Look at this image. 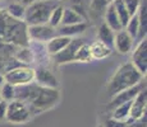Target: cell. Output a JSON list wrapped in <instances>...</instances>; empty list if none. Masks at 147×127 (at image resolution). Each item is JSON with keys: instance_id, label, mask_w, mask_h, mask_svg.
<instances>
[{"instance_id": "obj_1", "label": "cell", "mask_w": 147, "mask_h": 127, "mask_svg": "<svg viewBox=\"0 0 147 127\" xmlns=\"http://www.w3.org/2000/svg\"><path fill=\"white\" fill-rule=\"evenodd\" d=\"M61 94L59 89H49L38 86L37 84H30V92H28L27 100L24 103L28 106L31 113L38 114L54 108L60 102Z\"/></svg>"}, {"instance_id": "obj_2", "label": "cell", "mask_w": 147, "mask_h": 127, "mask_svg": "<svg viewBox=\"0 0 147 127\" xmlns=\"http://www.w3.org/2000/svg\"><path fill=\"white\" fill-rule=\"evenodd\" d=\"M143 76L136 70V67L131 63H125L120 65L110 80L106 84V92L110 98L117 95L118 93L127 90L129 88H133L137 84L142 83Z\"/></svg>"}, {"instance_id": "obj_3", "label": "cell", "mask_w": 147, "mask_h": 127, "mask_svg": "<svg viewBox=\"0 0 147 127\" xmlns=\"http://www.w3.org/2000/svg\"><path fill=\"white\" fill-rule=\"evenodd\" d=\"M61 1L51 0V1H44V0H36L31 5L26 8L23 23L27 25H40L46 24L49 22L50 14Z\"/></svg>"}, {"instance_id": "obj_4", "label": "cell", "mask_w": 147, "mask_h": 127, "mask_svg": "<svg viewBox=\"0 0 147 127\" xmlns=\"http://www.w3.org/2000/svg\"><path fill=\"white\" fill-rule=\"evenodd\" d=\"M3 75H4L5 83L10 84L13 86L28 85V84H32L35 81V67L23 65V66L9 70Z\"/></svg>"}, {"instance_id": "obj_5", "label": "cell", "mask_w": 147, "mask_h": 127, "mask_svg": "<svg viewBox=\"0 0 147 127\" xmlns=\"http://www.w3.org/2000/svg\"><path fill=\"white\" fill-rule=\"evenodd\" d=\"M32 117L33 116L24 102L17 99L8 102L7 117H5L7 122L13 123V125H21V123H27Z\"/></svg>"}, {"instance_id": "obj_6", "label": "cell", "mask_w": 147, "mask_h": 127, "mask_svg": "<svg viewBox=\"0 0 147 127\" xmlns=\"http://www.w3.org/2000/svg\"><path fill=\"white\" fill-rule=\"evenodd\" d=\"M27 36L30 42H37V43H47L51 38L58 36L56 28H53L49 24H40V25H28L27 27Z\"/></svg>"}, {"instance_id": "obj_7", "label": "cell", "mask_w": 147, "mask_h": 127, "mask_svg": "<svg viewBox=\"0 0 147 127\" xmlns=\"http://www.w3.org/2000/svg\"><path fill=\"white\" fill-rule=\"evenodd\" d=\"M146 107H147V90L146 88L142 89L134 99L131 103V112H129V118L125 121L127 126L132 125L133 122L142 120L146 116Z\"/></svg>"}, {"instance_id": "obj_8", "label": "cell", "mask_w": 147, "mask_h": 127, "mask_svg": "<svg viewBox=\"0 0 147 127\" xmlns=\"http://www.w3.org/2000/svg\"><path fill=\"white\" fill-rule=\"evenodd\" d=\"M131 64L145 78L147 74V38L138 41L137 46L134 47L133 52H132Z\"/></svg>"}, {"instance_id": "obj_9", "label": "cell", "mask_w": 147, "mask_h": 127, "mask_svg": "<svg viewBox=\"0 0 147 127\" xmlns=\"http://www.w3.org/2000/svg\"><path fill=\"white\" fill-rule=\"evenodd\" d=\"M83 43V39L80 37L72 38V41L69 42V45L65 47L64 50H61L59 53L54 55L51 57V60L55 63L56 65H65V64H70L74 63V57H76V52H77L78 47Z\"/></svg>"}, {"instance_id": "obj_10", "label": "cell", "mask_w": 147, "mask_h": 127, "mask_svg": "<svg viewBox=\"0 0 147 127\" xmlns=\"http://www.w3.org/2000/svg\"><path fill=\"white\" fill-rule=\"evenodd\" d=\"M35 84L42 88L49 89H59V81L54 72L46 66H37L35 67Z\"/></svg>"}, {"instance_id": "obj_11", "label": "cell", "mask_w": 147, "mask_h": 127, "mask_svg": "<svg viewBox=\"0 0 147 127\" xmlns=\"http://www.w3.org/2000/svg\"><path fill=\"white\" fill-rule=\"evenodd\" d=\"M146 88V83L145 81H142V83L137 84L136 86L133 88H129L127 90H123V92L118 93L117 95H114V97L110 99V102L107 103V109H109L110 112L113 111V109L115 108V107L120 106V104H124L127 103V102H132L134 99V97L138 94V93L141 92L142 89Z\"/></svg>"}, {"instance_id": "obj_12", "label": "cell", "mask_w": 147, "mask_h": 127, "mask_svg": "<svg viewBox=\"0 0 147 127\" xmlns=\"http://www.w3.org/2000/svg\"><path fill=\"white\" fill-rule=\"evenodd\" d=\"M134 46V39L127 33V31L120 29L115 32L114 35V49L121 55H127L133 50Z\"/></svg>"}, {"instance_id": "obj_13", "label": "cell", "mask_w": 147, "mask_h": 127, "mask_svg": "<svg viewBox=\"0 0 147 127\" xmlns=\"http://www.w3.org/2000/svg\"><path fill=\"white\" fill-rule=\"evenodd\" d=\"M87 28H88V23L87 22L78 23V24H72V25H60V27L56 28V33H58V36L76 38L80 35H82Z\"/></svg>"}, {"instance_id": "obj_14", "label": "cell", "mask_w": 147, "mask_h": 127, "mask_svg": "<svg viewBox=\"0 0 147 127\" xmlns=\"http://www.w3.org/2000/svg\"><path fill=\"white\" fill-rule=\"evenodd\" d=\"M70 41H72V38H69V37L55 36V37L50 39L47 43H45V49H46L50 57H53L54 55H56V53H59L61 50L65 49L68 45H69Z\"/></svg>"}, {"instance_id": "obj_15", "label": "cell", "mask_w": 147, "mask_h": 127, "mask_svg": "<svg viewBox=\"0 0 147 127\" xmlns=\"http://www.w3.org/2000/svg\"><path fill=\"white\" fill-rule=\"evenodd\" d=\"M102 17H104V23H105L110 29L114 31V32H118V31L123 29L119 18H118V15H117V12H115V9H114V5H113L111 3L106 7Z\"/></svg>"}, {"instance_id": "obj_16", "label": "cell", "mask_w": 147, "mask_h": 127, "mask_svg": "<svg viewBox=\"0 0 147 127\" xmlns=\"http://www.w3.org/2000/svg\"><path fill=\"white\" fill-rule=\"evenodd\" d=\"M138 25H140V32H138V41L146 38L147 33V0H141L140 8L137 12Z\"/></svg>"}, {"instance_id": "obj_17", "label": "cell", "mask_w": 147, "mask_h": 127, "mask_svg": "<svg viewBox=\"0 0 147 127\" xmlns=\"http://www.w3.org/2000/svg\"><path fill=\"white\" fill-rule=\"evenodd\" d=\"M114 31L110 29L104 22H101L97 28V41H100L101 43L106 45L107 47L114 50Z\"/></svg>"}, {"instance_id": "obj_18", "label": "cell", "mask_w": 147, "mask_h": 127, "mask_svg": "<svg viewBox=\"0 0 147 127\" xmlns=\"http://www.w3.org/2000/svg\"><path fill=\"white\" fill-rule=\"evenodd\" d=\"M90 51H91L92 60H104L113 55V50L106 45L101 43L100 41H95L94 43L90 45Z\"/></svg>"}, {"instance_id": "obj_19", "label": "cell", "mask_w": 147, "mask_h": 127, "mask_svg": "<svg viewBox=\"0 0 147 127\" xmlns=\"http://www.w3.org/2000/svg\"><path fill=\"white\" fill-rule=\"evenodd\" d=\"M86 22L83 18L78 14L77 12L72 9L70 7L64 8V12H63V18H61V23L60 25H72V24H78V23H83ZM59 25V27H60Z\"/></svg>"}, {"instance_id": "obj_20", "label": "cell", "mask_w": 147, "mask_h": 127, "mask_svg": "<svg viewBox=\"0 0 147 127\" xmlns=\"http://www.w3.org/2000/svg\"><path fill=\"white\" fill-rule=\"evenodd\" d=\"M13 57L27 66H31V64L33 63V55L30 47H17L13 52Z\"/></svg>"}, {"instance_id": "obj_21", "label": "cell", "mask_w": 147, "mask_h": 127, "mask_svg": "<svg viewBox=\"0 0 147 127\" xmlns=\"http://www.w3.org/2000/svg\"><path fill=\"white\" fill-rule=\"evenodd\" d=\"M131 103L132 102H127L124 104H120V106L115 107L110 113V118L113 120H117V121H120V122H125L129 118V112H131Z\"/></svg>"}, {"instance_id": "obj_22", "label": "cell", "mask_w": 147, "mask_h": 127, "mask_svg": "<svg viewBox=\"0 0 147 127\" xmlns=\"http://www.w3.org/2000/svg\"><path fill=\"white\" fill-rule=\"evenodd\" d=\"M5 13L10 17V18L16 19V21L23 22L24 19V14H26V7H23L22 4H18V3L13 1L12 4H9L5 9Z\"/></svg>"}, {"instance_id": "obj_23", "label": "cell", "mask_w": 147, "mask_h": 127, "mask_svg": "<svg viewBox=\"0 0 147 127\" xmlns=\"http://www.w3.org/2000/svg\"><path fill=\"white\" fill-rule=\"evenodd\" d=\"M92 61V56H91V51H90V43H83L78 47L77 52H76V57H74V63H91Z\"/></svg>"}, {"instance_id": "obj_24", "label": "cell", "mask_w": 147, "mask_h": 127, "mask_svg": "<svg viewBox=\"0 0 147 127\" xmlns=\"http://www.w3.org/2000/svg\"><path fill=\"white\" fill-rule=\"evenodd\" d=\"M111 4L114 5V9H115V12H117V15L120 21L121 27L124 28L127 25V23L129 22V19H131V15L127 12L125 7H124V4H123V0H114Z\"/></svg>"}, {"instance_id": "obj_25", "label": "cell", "mask_w": 147, "mask_h": 127, "mask_svg": "<svg viewBox=\"0 0 147 127\" xmlns=\"http://www.w3.org/2000/svg\"><path fill=\"white\" fill-rule=\"evenodd\" d=\"M107 5H109L107 0H91V3H90V12L94 14V17H96V18L102 17Z\"/></svg>"}, {"instance_id": "obj_26", "label": "cell", "mask_w": 147, "mask_h": 127, "mask_svg": "<svg viewBox=\"0 0 147 127\" xmlns=\"http://www.w3.org/2000/svg\"><path fill=\"white\" fill-rule=\"evenodd\" d=\"M63 12H64V7L63 4H59L58 7L51 12L50 14V18H49V22L47 24L51 25L53 28H58L61 23V18H63Z\"/></svg>"}, {"instance_id": "obj_27", "label": "cell", "mask_w": 147, "mask_h": 127, "mask_svg": "<svg viewBox=\"0 0 147 127\" xmlns=\"http://www.w3.org/2000/svg\"><path fill=\"white\" fill-rule=\"evenodd\" d=\"M0 98L1 100L12 102L16 99V86L10 85L8 83H4L0 86Z\"/></svg>"}, {"instance_id": "obj_28", "label": "cell", "mask_w": 147, "mask_h": 127, "mask_svg": "<svg viewBox=\"0 0 147 127\" xmlns=\"http://www.w3.org/2000/svg\"><path fill=\"white\" fill-rule=\"evenodd\" d=\"M124 29L127 31L129 36H131L133 39H137L138 38V32H140V25H138V18H137V14L133 15L129 22L127 23V25L124 27Z\"/></svg>"}, {"instance_id": "obj_29", "label": "cell", "mask_w": 147, "mask_h": 127, "mask_svg": "<svg viewBox=\"0 0 147 127\" xmlns=\"http://www.w3.org/2000/svg\"><path fill=\"white\" fill-rule=\"evenodd\" d=\"M123 4L125 7L127 12L131 15V18L133 15H136L138 12V8H140V4H141V0H123Z\"/></svg>"}, {"instance_id": "obj_30", "label": "cell", "mask_w": 147, "mask_h": 127, "mask_svg": "<svg viewBox=\"0 0 147 127\" xmlns=\"http://www.w3.org/2000/svg\"><path fill=\"white\" fill-rule=\"evenodd\" d=\"M105 127H127V123L113 120V118H107L105 121Z\"/></svg>"}, {"instance_id": "obj_31", "label": "cell", "mask_w": 147, "mask_h": 127, "mask_svg": "<svg viewBox=\"0 0 147 127\" xmlns=\"http://www.w3.org/2000/svg\"><path fill=\"white\" fill-rule=\"evenodd\" d=\"M7 107H8V102L1 100L0 102V122H4L5 117H7Z\"/></svg>"}, {"instance_id": "obj_32", "label": "cell", "mask_w": 147, "mask_h": 127, "mask_svg": "<svg viewBox=\"0 0 147 127\" xmlns=\"http://www.w3.org/2000/svg\"><path fill=\"white\" fill-rule=\"evenodd\" d=\"M14 1L18 3V4H22L23 7H26V8H27L28 5H31L32 3H35L36 0H14Z\"/></svg>"}, {"instance_id": "obj_33", "label": "cell", "mask_w": 147, "mask_h": 127, "mask_svg": "<svg viewBox=\"0 0 147 127\" xmlns=\"http://www.w3.org/2000/svg\"><path fill=\"white\" fill-rule=\"evenodd\" d=\"M4 83H5V80H4V75L0 74V86H1Z\"/></svg>"}, {"instance_id": "obj_34", "label": "cell", "mask_w": 147, "mask_h": 127, "mask_svg": "<svg viewBox=\"0 0 147 127\" xmlns=\"http://www.w3.org/2000/svg\"><path fill=\"white\" fill-rule=\"evenodd\" d=\"M113 1H114V0H107V3H109V4H110V3H113Z\"/></svg>"}, {"instance_id": "obj_35", "label": "cell", "mask_w": 147, "mask_h": 127, "mask_svg": "<svg viewBox=\"0 0 147 127\" xmlns=\"http://www.w3.org/2000/svg\"><path fill=\"white\" fill-rule=\"evenodd\" d=\"M44 1H51V0H44Z\"/></svg>"}, {"instance_id": "obj_36", "label": "cell", "mask_w": 147, "mask_h": 127, "mask_svg": "<svg viewBox=\"0 0 147 127\" xmlns=\"http://www.w3.org/2000/svg\"><path fill=\"white\" fill-rule=\"evenodd\" d=\"M58 1H61V0H58Z\"/></svg>"}, {"instance_id": "obj_37", "label": "cell", "mask_w": 147, "mask_h": 127, "mask_svg": "<svg viewBox=\"0 0 147 127\" xmlns=\"http://www.w3.org/2000/svg\"><path fill=\"white\" fill-rule=\"evenodd\" d=\"M0 102H1V98H0Z\"/></svg>"}, {"instance_id": "obj_38", "label": "cell", "mask_w": 147, "mask_h": 127, "mask_svg": "<svg viewBox=\"0 0 147 127\" xmlns=\"http://www.w3.org/2000/svg\"><path fill=\"white\" fill-rule=\"evenodd\" d=\"M0 1H3V0H0Z\"/></svg>"}]
</instances>
